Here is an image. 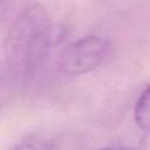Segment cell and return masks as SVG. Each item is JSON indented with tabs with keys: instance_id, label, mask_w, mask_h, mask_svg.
<instances>
[{
	"instance_id": "1",
	"label": "cell",
	"mask_w": 150,
	"mask_h": 150,
	"mask_svg": "<svg viewBox=\"0 0 150 150\" xmlns=\"http://www.w3.org/2000/svg\"><path fill=\"white\" fill-rule=\"evenodd\" d=\"M54 29L43 7H27L11 26L4 46V70L14 81L26 82L45 60Z\"/></svg>"
},
{
	"instance_id": "2",
	"label": "cell",
	"mask_w": 150,
	"mask_h": 150,
	"mask_svg": "<svg viewBox=\"0 0 150 150\" xmlns=\"http://www.w3.org/2000/svg\"><path fill=\"white\" fill-rule=\"evenodd\" d=\"M110 42L100 35H88L67 46L60 55V68L67 75H84L98 68L108 57Z\"/></svg>"
},
{
	"instance_id": "3",
	"label": "cell",
	"mask_w": 150,
	"mask_h": 150,
	"mask_svg": "<svg viewBox=\"0 0 150 150\" xmlns=\"http://www.w3.org/2000/svg\"><path fill=\"white\" fill-rule=\"evenodd\" d=\"M134 120L141 130L150 134V84L139 94L135 102Z\"/></svg>"
},
{
	"instance_id": "4",
	"label": "cell",
	"mask_w": 150,
	"mask_h": 150,
	"mask_svg": "<svg viewBox=\"0 0 150 150\" xmlns=\"http://www.w3.org/2000/svg\"><path fill=\"white\" fill-rule=\"evenodd\" d=\"M55 141L43 134H30L19 141L12 150H53Z\"/></svg>"
},
{
	"instance_id": "5",
	"label": "cell",
	"mask_w": 150,
	"mask_h": 150,
	"mask_svg": "<svg viewBox=\"0 0 150 150\" xmlns=\"http://www.w3.org/2000/svg\"><path fill=\"white\" fill-rule=\"evenodd\" d=\"M101 150H132V149H124V148H104Z\"/></svg>"
}]
</instances>
